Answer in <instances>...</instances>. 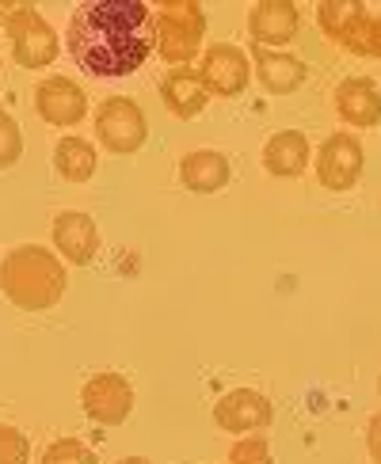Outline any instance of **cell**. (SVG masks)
<instances>
[{"instance_id": "9a60e30c", "label": "cell", "mask_w": 381, "mask_h": 464, "mask_svg": "<svg viewBox=\"0 0 381 464\" xmlns=\"http://www.w3.org/2000/svg\"><path fill=\"white\" fill-rule=\"evenodd\" d=\"M252 62H256V76H259V84H263L267 92H275V95H290V92H298V88L305 84V76H309V69H305L301 57L282 53V50L256 46Z\"/></svg>"}, {"instance_id": "3957f363", "label": "cell", "mask_w": 381, "mask_h": 464, "mask_svg": "<svg viewBox=\"0 0 381 464\" xmlns=\"http://www.w3.org/2000/svg\"><path fill=\"white\" fill-rule=\"evenodd\" d=\"M152 31H157V53L171 65H183L199 53L206 34V12L195 0H164L152 12Z\"/></svg>"}, {"instance_id": "2e32d148", "label": "cell", "mask_w": 381, "mask_h": 464, "mask_svg": "<svg viewBox=\"0 0 381 464\" xmlns=\"http://www.w3.org/2000/svg\"><path fill=\"white\" fill-rule=\"evenodd\" d=\"M309 138L301 130H278L271 141L263 145V168L278 179H298L309 168Z\"/></svg>"}, {"instance_id": "e0dca14e", "label": "cell", "mask_w": 381, "mask_h": 464, "mask_svg": "<svg viewBox=\"0 0 381 464\" xmlns=\"http://www.w3.org/2000/svg\"><path fill=\"white\" fill-rule=\"evenodd\" d=\"M161 100H164V107L171 114H176V119H195V114H202L210 92L202 88L199 72L176 69V72H168L164 81H161Z\"/></svg>"}, {"instance_id": "5b68a950", "label": "cell", "mask_w": 381, "mask_h": 464, "mask_svg": "<svg viewBox=\"0 0 381 464\" xmlns=\"http://www.w3.org/2000/svg\"><path fill=\"white\" fill-rule=\"evenodd\" d=\"M8 38H12V57L24 69H43L57 57V34L31 5L15 8V15L8 19Z\"/></svg>"}, {"instance_id": "6da1fadb", "label": "cell", "mask_w": 381, "mask_h": 464, "mask_svg": "<svg viewBox=\"0 0 381 464\" xmlns=\"http://www.w3.org/2000/svg\"><path fill=\"white\" fill-rule=\"evenodd\" d=\"M65 46L88 76H130L157 50L152 12L142 0H92L69 15Z\"/></svg>"}, {"instance_id": "9c48e42d", "label": "cell", "mask_w": 381, "mask_h": 464, "mask_svg": "<svg viewBox=\"0 0 381 464\" xmlns=\"http://www.w3.org/2000/svg\"><path fill=\"white\" fill-rule=\"evenodd\" d=\"M271 400L259 396L256 389H233L214 403V422L229 434H256L263 427H271Z\"/></svg>"}, {"instance_id": "277c9868", "label": "cell", "mask_w": 381, "mask_h": 464, "mask_svg": "<svg viewBox=\"0 0 381 464\" xmlns=\"http://www.w3.org/2000/svg\"><path fill=\"white\" fill-rule=\"evenodd\" d=\"M95 138L103 141L107 152H119V157H130L138 152L149 138V122L142 107L126 100V95H111L95 107Z\"/></svg>"}, {"instance_id": "d4e9b609", "label": "cell", "mask_w": 381, "mask_h": 464, "mask_svg": "<svg viewBox=\"0 0 381 464\" xmlns=\"http://www.w3.org/2000/svg\"><path fill=\"white\" fill-rule=\"evenodd\" d=\"M15 8H19V5H0V24H8V19L15 15Z\"/></svg>"}, {"instance_id": "8fae6325", "label": "cell", "mask_w": 381, "mask_h": 464, "mask_svg": "<svg viewBox=\"0 0 381 464\" xmlns=\"http://www.w3.org/2000/svg\"><path fill=\"white\" fill-rule=\"evenodd\" d=\"M54 247L62 251V259L88 266L95 259V251H100V228L81 209H65V214L54 218Z\"/></svg>"}, {"instance_id": "603a6c76", "label": "cell", "mask_w": 381, "mask_h": 464, "mask_svg": "<svg viewBox=\"0 0 381 464\" xmlns=\"http://www.w3.org/2000/svg\"><path fill=\"white\" fill-rule=\"evenodd\" d=\"M229 464H271V446H267V438L252 434L233 446V453H229Z\"/></svg>"}, {"instance_id": "83f0119b", "label": "cell", "mask_w": 381, "mask_h": 464, "mask_svg": "<svg viewBox=\"0 0 381 464\" xmlns=\"http://www.w3.org/2000/svg\"><path fill=\"white\" fill-rule=\"evenodd\" d=\"M225 464H229V460H225Z\"/></svg>"}, {"instance_id": "7a4b0ae2", "label": "cell", "mask_w": 381, "mask_h": 464, "mask_svg": "<svg viewBox=\"0 0 381 464\" xmlns=\"http://www.w3.org/2000/svg\"><path fill=\"white\" fill-rule=\"evenodd\" d=\"M0 289L24 313H43L65 294V266L43 244H19L0 263Z\"/></svg>"}, {"instance_id": "8992f818", "label": "cell", "mask_w": 381, "mask_h": 464, "mask_svg": "<svg viewBox=\"0 0 381 464\" xmlns=\"http://www.w3.org/2000/svg\"><path fill=\"white\" fill-rule=\"evenodd\" d=\"M81 408L100 427H119L133 411V384L122 373H95L81 389Z\"/></svg>"}, {"instance_id": "ba28073f", "label": "cell", "mask_w": 381, "mask_h": 464, "mask_svg": "<svg viewBox=\"0 0 381 464\" xmlns=\"http://www.w3.org/2000/svg\"><path fill=\"white\" fill-rule=\"evenodd\" d=\"M362 164H366V157H362L358 138L332 133L317 152V179L328 190H351L362 179Z\"/></svg>"}, {"instance_id": "52a82bcc", "label": "cell", "mask_w": 381, "mask_h": 464, "mask_svg": "<svg viewBox=\"0 0 381 464\" xmlns=\"http://www.w3.org/2000/svg\"><path fill=\"white\" fill-rule=\"evenodd\" d=\"M199 81L210 95H221V100H237V95L252 81V65H248V53L233 43H218L202 53L199 65Z\"/></svg>"}, {"instance_id": "4316f807", "label": "cell", "mask_w": 381, "mask_h": 464, "mask_svg": "<svg viewBox=\"0 0 381 464\" xmlns=\"http://www.w3.org/2000/svg\"><path fill=\"white\" fill-rule=\"evenodd\" d=\"M377 389H381V381H377Z\"/></svg>"}, {"instance_id": "ac0fdd59", "label": "cell", "mask_w": 381, "mask_h": 464, "mask_svg": "<svg viewBox=\"0 0 381 464\" xmlns=\"http://www.w3.org/2000/svg\"><path fill=\"white\" fill-rule=\"evenodd\" d=\"M54 168L65 183H88L95 176V149L84 138H62L54 149Z\"/></svg>"}, {"instance_id": "7402d4cb", "label": "cell", "mask_w": 381, "mask_h": 464, "mask_svg": "<svg viewBox=\"0 0 381 464\" xmlns=\"http://www.w3.org/2000/svg\"><path fill=\"white\" fill-rule=\"evenodd\" d=\"M27 457H31L27 434L8 427V422H0V464H27Z\"/></svg>"}, {"instance_id": "ffe728a7", "label": "cell", "mask_w": 381, "mask_h": 464, "mask_svg": "<svg viewBox=\"0 0 381 464\" xmlns=\"http://www.w3.org/2000/svg\"><path fill=\"white\" fill-rule=\"evenodd\" d=\"M38 464H100V457H95L84 441H76V438H57L46 446L43 460Z\"/></svg>"}, {"instance_id": "7c38bea8", "label": "cell", "mask_w": 381, "mask_h": 464, "mask_svg": "<svg viewBox=\"0 0 381 464\" xmlns=\"http://www.w3.org/2000/svg\"><path fill=\"white\" fill-rule=\"evenodd\" d=\"M298 5L290 0H259V5L248 12V34L256 38V46H286L298 34Z\"/></svg>"}, {"instance_id": "5bb4252c", "label": "cell", "mask_w": 381, "mask_h": 464, "mask_svg": "<svg viewBox=\"0 0 381 464\" xmlns=\"http://www.w3.org/2000/svg\"><path fill=\"white\" fill-rule=\"evenodd\" d=\"M233 179V164L218 149H195L180 160V183L195 195H214Z\"/></svg>"}, {"instance_id": "4fadbf2b", "label": "cell", "mask_w": 381, "mask_h": 464, "mask_svg": "<svg viewBox=\"0 0 381 464\" xmlns=\"http://www.w3.org/2000/svg\"><path fill=\"white\" fill-rule=\"evenodd\" d=\"M336 114L347 126L370 130L381 122V92L370 76H347L336 88Z\"/></svg>"}, {"instance_id": "cb8c5ba5", "label": "cell", "mask_w": 381, "mask_h": 464, "mask_svg": "<svg viewBox=\"0 0 381 464\" xmlns=\"http://www.w3.org/2000/svg\"><path fill=\"white\" fill-rule=\"evenodd\" d=\"M366 446H370L374 464H381V411L370 419V427H366Z\"/></svg>"}, {"instance_id": "30bf717a", "label": "cell", "mask_w": 381, "mask_h": 464, "mask_svg": "<svg viewBox=\"0 0 381 464\" xmlns=\"http://www.w3.org/2000/svg\"><path fill=\"white\" fill-rule=\"evenodd\" d=\"M34 111L50 126H76L88 114V95L69 76H50L34 88Z\"/></svg>"}, {"instance_id": "44dd1931", "label": "cell", "mask_w": 381, "mask_h": 464, "mask_svg": "<svg viewBox=\"0 0 381 464\" xmlns=\"http://www.w3.org/2000/svg\"><path fill=\"white\" fill-rule=\"evenodd\" d=\"M24 157V130L8 111H0V168H12Z\"/></svg>"}, {"instance_id": "d6986e66", "label": "cell", "mask_w": 381, "mask_h": 464, "mask_svg": "<svg viewBox=\"0 0 381 464\" xmlns=\"http://www.w3.org/2000/svg\"><path fill=\"white\" fill-rule=\"evenodd\" d=\"M339 46L358 53V57H381V15H370V8H366Z\"/></svg>"}, {"instance_id": "484cf974", "label": "cell", "mask_w": 381, "mask_h": 464, "mask_svg": "<svg viewBox=\"0 0 381 464\" xmlns=\"http://www.w3.org/2000/svg\"><path fill=\"white\" fill-rule=\"evenodd\" d=\"M119 464H152V460H145V457H122Z\"/></svg>"}]
</instances>
